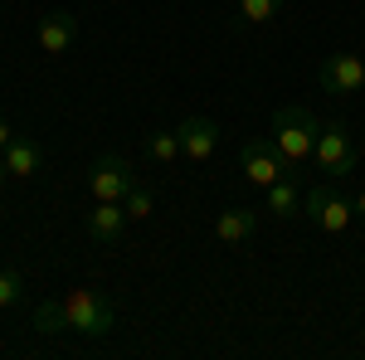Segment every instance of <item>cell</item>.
I'll return each instance as SVG.
<instances>
[{
	"label": "cell",
	"instance_id": "obj_1",
	"mask_svg": "<svg viewBox=\"0 0 365 360\" xmlns=\"http://www.w3.org/2000/svg\"><path fill=\"white\" fill-rule=\"evenodd\" d=\"M113 326H117L113 297H103V292H93V287H73V292L58 297V302H39L34 307V331L39 336H63V331L113 336Z\"/></svg>",
	"mask_w": 365,
	"mask_h": 360
},
{
	"label": "cell",
	"instance_id": "obj_2",
	"mask_svg": "<svg viewBox=\"0 0 365 360\" xmlns=\"http://www.w3.org/2000/svg\"><path fill=\"white\" fill-rule=\"evenodd\" d=\"M317 132H322V122H317L312 108H302V103H287V108L273 112V146L282 151L287 166L312 161V151H317Z\"/></svg>",
	"mask_w": 365,
	"mask_h": 360
},
{
	"label": "cell",
	"instance_id": "obj_3",
	"mask_svg": "<svg viewBox=\"0 0 365 360\" xmlns=\"http://www.w3.org/2000/svg\"><path fill=\"white\" fill-rule=\"evenodd\" d=\"M317 166L327 170V175H351V170L361 166V141H356V132L346 127V122H327L322 132H317Z\"/></svg>",
	"mask_w": 365,
	"mask_h": 360
},
{
	"label": "cell",
	"instance_id": "obj_4",
	"mask_svg": "<svg viewBox=\"0 0 365 360\" xmlns=\"http://www.w3.org/2000/svg\"><path fill=\"white\" fill-rule=\"evenodd\" d=\"M302 215H307L322 234H346L351 229V220H356V205H351V195L341 190V185H317V190L302 200Z\"/></svg>",
	"mask_w": 365,
	"mask_h": 360
},
{
	"label": "cell",
	"instance_id": "obj_5",
	"mask_svg": "<svg viewBox=\"0 0 365 360\" xmlns=\"http://www.w3.org/2000/svg\"><path fill=\"white\" fill-rule=\"evenodd\" d=\"M239 166H244V180L258 185V190H268L273 180L292 175V166L282 161V151L273 146V137H249V141H244V151H239Z\"/></svg>",
	"mask_w": 365,
	"mask_h": 360
},
{
	"label": "cell",
	"instance_id": "obj_6",
	"mask_svg": "<svg viewBox=\"0 0 365 360\" xmlns=\"http://www.w3.org/2000/svg\"><path fill=\"white\" fill-rule=\"evenodd\" d=\"M137 185V170L127 166L117 151H103L98 161H93V170H88V190H93V200H127V190Z\"/></svg>",
	"mask_w": 365,
	"mask_h": 360
},
{
	"label": "cell",
	"instance_id": "obj_7",
	"mask_svg": "<svg viewBox=\"0 0 365 360\" xmlns=\"http://www.w3.org/2000/svg\"><path fill=\"white\" fill-rule=\"evenodd\" d=\"M317 83L327 88V93H336V98L361 93L365 88V58L361 54H327L322 68H317Z\"/></svg>",
	"mask_w": 365,
	"mask_h": 360
},
{
	"label": "cell",
	"instance_id": "obj_8",
	"mask_svg": "<svg viewBox=\"0 0 365 360\" xmlns=\"http://www.w3.org/2000/svg\"><path fill=\"white\" fill-rule=\"evenodd\" d=\"M83 229L93 234V244H108V249H117V244L127 239V205H117V200H93V210H88Z\"/></svg>",
	"mask_w": 365,
	"mask_h": 360
},
{
	"label": "cell",
	"instance_id": "obj_9",
	"mask_svg": "<svg viewBox=\"0 0 365 360\" xmlns=\"http://www.w3.org/2000/svg\"><path fill=\"white\" fill-rule=\"evenodd\" d=\"M175 132H180V156L190 166H205L220 146V122H210V117H185Z\"/></svg>",
	"mask_w": 365,
	"mask_h": 360
},
{
	"label": "cell",
	"instance_id": "obj_10",
	"mask_svg": "<svg viewBox=\"0 0 365 360\" xmlns=\"http://www.w3.org/2000/svg\"><path fill=\"white\" fill-rule=\"evenodd\" d=\"M34 39H39L44 54H68L73 39H78V15H73V10H54V15H44L39 29H34Z\"/></svg>",
	"mask_w": 365,
	"mask_h": 360
},
{
	"label": "cell",
	"instance_id": "obj_11",
	"mask_svg": "<svg viewBox=\"0 0 365 360\" xmlns=\"http://www.w3.org/2000/svg\"><path fill=\"white\" fill-rule=\"evenodd\" d=\"M253 234H258V215H253L249 205L220 210V220H215V239H220L225 249H239V244H249Z\"/></svg>",
	"mask_w": 365,
	"mask_h": 360
},
{
	"label": "cell",
	"instance_id": "obj_12",
	"mask_svg": "<svg viewBox=\"0 0 365 360\" xmlns=\"http://www.w3.org/2000/svg\"><path fill=\"white\" fill-rule=\"evenodd\" d=\"M0 156H5L10 175H20V180H25V175H39V170H44V146H39L34 137H25V132H15V137H10V146H5Z\"/></svg>",
	"mask_w": 365,
	"mask_h": 360
},
{
	"label": "cell",
	"instance_id": "obj_13",
	"mask_svg": "<svg viewBox=\"0 0 365 360\" xmlns=\"http://www.w3.org/2000/svg\"><path fill=\"white\" fill-rule=\"evenodd\" d=\"M263 200H268V210H273L278 220H292V215H302V195H297V185H292V175L273 180V185L263 190Z\"/></svg>",
	"mask_w": 365,
	"mask_h": 360
},
{
	"label": "cell",
	"instance_id": "obj_14",
	"mask_svg": "<svg viewBox=\"0 0 365 360\" xmlns=\"http://www.w3.org/2000/svg\"><path fill=\"white\" fill-rule=\"evenodd\" d=\"M146 156H151L156 166H170V161L180 156V132H151V137H146Z\"/></svg>",
	"mask_w": 365,
	"mask_h": 360
},
{
	"label": "cell",
	"instance_id": "obj_15",
	"mask_svg": "<svg viewBox=\"0 0 365 360\" xmlns=\"http://www.w3.org/2000/svg\"><path fill=\"white\" fill-rule=\"evenodd\" d=\"M282 15V0H239V25H268Z\"/></svg>",
	"mask_w": 365,
	"mask_h": 360
},
{
	"label": "cell",
	"instance_id": "obj_16",
	"mask_svg": "<svg viewBox=\"0 0 365 360\" xmlns=\"http://www.w3.org/2000/svg\"><path fill=\"white\" fill-rule=\"evenodd\" d=\"M20 297H25V277H20V268H10V263H5V268H0V312H5V307H15Z\"/></svg>",
	"mask_w": 365,
	"mask_h": 360
},
{
	"label": "cell",
	"instance_id": "obj_17",
	"mask_svg": "<svg viewBox=\"0 0 365 360\" xmlns=\"http://www.w3.org/2000/svg\"><path fill=\"white\" fill-rule=\"evenodd\" d=\"M122 205H127V215H132V220H146V215L156 210V195H151V185H141V180H137V185L127 190Z\"/></svg>",
	"mask_w": 365,
	"mask_h": 360
},
{
	"label": "cell",
	"instance_id": "obj_18",
	"mask_svg": "<svg viewBox=\"0 0 365 360\" xmlns=\"http://www.w3.org/2000/svg\"><path fill=\"white\" fill-rule=\"evenodd\" d=\"M10 137H15V127H10V122H5V117H0V151H5V146H10Z\"/></svg>",
	"mask_w": 365,
	"mask_h": 360
},
{
	"label": "cell",
	"instance_id": "obj_19",
	"mask_svg": "<svg viewBox=\"0 0 365 360\" xmlns=\"http://www.w3.org/2000/svg\"><path fill=\"white\" fill-rule=\"evenodd\" d=\"M351 205H356V215L365 220V190H361V195H351Z\"/></svg>",
	"mask_w": 365,
	"mask_h": 360
},
{
	"label": "cell",
	"instance_id": "obj_20",
	"mask_svg": "<svg viewBox=\"0 0 365 360\" xmlns=\"http://www.w3.org/2000/svg\"><path fill=\"white\" fill-rule=\"evenodd\" d=\"M5 180H10V166H5V156H0V185H5Z\"/></svg>",
	"mask_w": 365,
	"mask_h": 360
}]
</instances>
